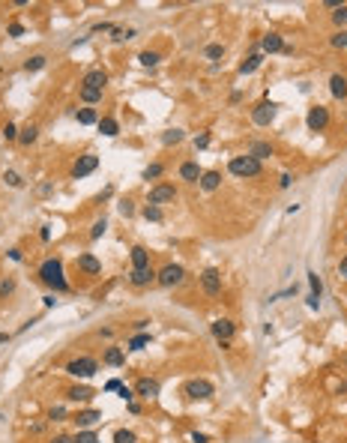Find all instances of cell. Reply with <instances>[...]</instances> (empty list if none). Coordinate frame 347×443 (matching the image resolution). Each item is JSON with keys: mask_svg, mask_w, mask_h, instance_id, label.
Segmentation results:
<instances>
[{"mask_svg": "<svg viewBox=\"0 0 347 443\" xmlns=\"http://www.w3.org/2000/svg\"><path fill=\"white\" fill-rule=\"evenodd\" d=\"M191 443H209V437L201 434V431H195V434H191Z\"/></svg>", "mask_w": 347, "mask_h": 443, "instance_id": "cell-53", "label": "cell"}, {"mask_svg": "<svg viewBox=\"0 0 347 443\" xmlns=\"http://www.w3.org/2000/svg\"><path fill=\"white\" fill-rule=\"evenodd\" d=\"M45 63H48V60H45V54H33V57L24 63V69H27V72H39V69H45Z\"/></svg>", "mask_w": 347, "mask_h": 443, "instance_id": "cell-28", "label": "cell"}, {"mask_svg": "<svg viewBox=\"0 0 347 443\" xmlns=\"http://www.w3.org/2000/svg\"><path fill=\"white\" fill-rule=\"evenodd\" d=\"M332 48H347V30H338L332 36Z\"/></svg>", "mask_w": 347, "mask_h": 443, "instance_id": "cell-45", "label": "cell"}, {"mask_svg": "<svg viewBox=\"0 0 347 443\" xmlns=\"http://www.w3.org/2000/svg\"><path fill=\"white\" fill-rule=\"evenodd\" d=\"M138 60L144 63V66H156L159 60H162V54H159V51H141Z\"/></svg>", "mask_w": 347, "mask_h": 443, "instance_id": "cell-34", "label": "cell"}, {"mask_svg": "<svg viewBox=\"0 0 347 443\" xmlns=\"http://www.w3.org/2000/svg\"><path fill=\"white\" fill-rule=\"evenodd\" d=\"M66 372H69L72 377L87 380V377H93V374L99 372V362H96L93 356H81V359H72L69 365H66Z\"/></svg>", "mask_w": 347, "mask_h": 443, "instance_id": "cell-3", "label": "cell"}, {"mask_svg": "<svg viewBox=\"0 0 347 443\" xmlns=\"http://www.w3.org/2000/svg\"><path fill=\"white\" fill-rule=\"evenodd\" d=\"M144 219H147V222H162V210L153 207V204H147V207H144Z\"/></svg>", "mask_w": 347, "mask_h": 443, "instance_id": "cell-38", "label": "cell"}, {"mask_svg": "<svg viewBox=\"0 0 347 443\" xmlns=\"http://www.w3.org/2000/svg\"><path fill=\"white\" fill-rule=\"evenodd\" d=\"M183 138H186V132H183V129H168V132L162 135V144H168V147H171V144H180Z\"/></svg>", "mask_w": 347, "mask_h": 443, "instance_id": "cell-29", "label": "cell"}, {"mask_svg": "<svg viewBox=\"0 0 347 443\" xmlns=\"http://www.w3.org/2000/svg\"><path fill=\"white\" fill-rule=\"evenodd\" d=\"M3 180H6V186H12V189H21V186H24V180H21V174H18V171H6V174H3Z\"/></svg>", "mask_w": 347, "mask_h": 443, "instance_id": "cell-36", "label": "cell"}, {"mask_svg": "<svg viewBox=\"0 0 347 443\" xmlns=\"http://www.w3.org/2000/svg\"><path fill=\"white\" fill-rule=\"evenodd\" d=\"M207 144H209V135H207V132H204V135H198V138H195V147H198V150H204V147H207Z\"/></svg>", "mask_w": 347, "mask_h": 443, "instance_id": "cell-51", "label": "cell"}, {"mask_svg": "<svg viewBox=\"0 0 347 443\" xmlns=\"http://www.w3.org/2000/svg\"><path fill=\"white\" fill-rule=\"evenodd\" d=\"M48 419H51V422L66 419V408H60V405H57V408H51V410H48Z\"/></svg>", "mask_w": 347, "mask_h": 443, "instance_id": "cell-44", "label": "cell"}, {"mask_svg": "<svg viewBox=\"0 0 347 443\" xmlns=\"http://www.w3.org/2000/svg\"><path fill=\"white\" fill-rule=\"evenodd\" d=\"M150 344V333H138V336L129 341V351H144Z\"/></svg>", "mask_w": 347, "mask_h": 443, "instance_id": "cell-30", "label": "cell"}, {"mask_svg": "<svg viewBox=\"0 0 347 443\" xmlns=\"http://www.w3.org/2000/svg\"><path fill=\"white\" fill-rule=\"evenodd\" d=\"M111 30H114V24L102 21V24H93V30H90V33H111Z\"/></svg>", "mask_w": 347, "mask_h": 443, "instance_id": "cell-49", "label": "cell"}, {"mask_svg": "<svg viewBox=\"0 0 347 443\" xmlns=\"http://www.w3.org/2000/svg\"><path fill=\"white\" fill-rule=\"evenodd\" d=\"M141 266H150V252L144 246L132 248V269H141Z\"/></svg>", "mask_w": 347, "mask_h": 443, "instance_id": "cell-21", "label": "cell"}, {"mask_svg": "<svg viewBox=\"0 0 347 443\" xmlns=\"http://www.w3.org/2000/svg\"><path fill=\"white\" fill-rule=\"evenodd\" d=\"M186 279V269L180 264H168V266H162L156 273V282L162 284V287H177V284Z\"/></svg>", "mask_w": 347, "mask_h": 443, "instance_id": "cell-4", "label": "cell"}, {"mask_svg": "<svg viewBox=\"0 0 347 443\" xmlns=\"http://www.w3.org/2000/svg\"><path fill=\"white\" fill-rule=\"evenodd\" d=\"M9 36H24V24H9Z\"/></svg>", "mask_w": 347, "mask_h": 443, "instance_id": "cell-52", "label": "cell"}, {"mask_svg": "<svg viewBox=\"0 0 347 443\" xmlns=\"http://www.w3.org/2000/svg\"><path fill=\"white\" fill-rule=\"evenodd\" d=\"M305 123H309V129H312V132H323V129H326V123H330V111H326L323 105L309 108V117H305Z\"/></svg>", "mask_w": 347, "mask_h": 443, "instance_id": "cell-8", "label": "cell"}, {"mask_svg": "<svg viewBox=\"0 0 347 443\" xmlns=\"http://www.w3.org/2000/svg\"><path fill=\"white\" fill-rule=\"evenodd\" d=\"M332 21H335L338 27H341V24H347V3H341V6L332 12Z\"/></svg>", "mask_w": 347, "mask_h": 443, "instance_id": "cell-41", "label": "cell"}, {"mask_svg": "<svg viewBox=\"0 0 347 443\" xmlns=\"http://www.w3.org/2000/svg\"><path fill=\"white\" fill-rule=\"evenodd\" d=\"M281 48H284V42H281L278 33H266L260 39V51L263 54H276V51H281Z\"/></svg>", "mask_w": 347, "mask_h": 443, "instance_id": "cell-16", "label": "cell"}, {"mask_svg": "<svg viewBox=\"0 0 347 443\" xmlns=\"http://www.w3.org/2000/svg\"><path fill=\"white\" fill-rule=\"evenodd\" d=\"M309 284H312V297H317V300H320L323 284H320V276H317V273H309Z\"/></svg>", "mask_w": 347, "mask_h": 443, "instance_id": "cell-39", "label": "cell"}, {"mask_svg": "<svg viewBox=\"0 0 347 443\" xmlns=\"http://www.w3.org/2000/svg\"><path fill=\"white\" fill-rule=\"evenodd\" d=\"M135 395H141V398H156L159 395V380L156 377H141L138 383H135Z\"/></svg>", "mask_w": 347, "mask_h": 443, "instance_id": "cell-13", "label": "cell"}, {"mask_svg": "<svg viewBox=\"0 0 347 443\" xmlns=\"http://www.w3.org/2000/svg\"><path fill=\"white\" fill-rule=\"evenodd\" d=\"M213 392H216L213 383L204 380V377H195V380L186 383V395H189V398H201V401H204V398H213Z\"/></svg>", "mask_w": 347, "mask_h": 443, "instance_id": "cell-7", "label": "cell"}, {"mask_svg": "<svg viewBox=\"0 0 347 443\" xmlns=\"http://www.w3.org/2000/svg\"><path fill=\"white\" fill-rule=\"evenodd\" d=\"M209 57V60H219L222 54H225V45H219V42H213V45H207V51H204Z\"/></svg>", "mask_w": 347, "mask_h": 443, "instance_id": "cell-40", "label": "cell"}, {"mask_svg": "<svg viewBox=\"0 0 347 443\" xmlns=\"http://www.w3.org/2000/svg\"><path fill=\"white\" fill-rule=\"evenodd\" d=\"M36 135H39V129H36V126H27V129L18 132V141L24 144V147H30V144L36 141Z\"/></svg>", "mask_w": 347, "mask_h": 443, "instance_id": "cell-27", "label": "cell"}, {"mask_svg": "<svg viewBox=\"0 0 347 443\" xmlns=\"http://www.w3.org/2000/svg\"><path fill=\"white\" fill-rule=\"evenodd\" d=\"M51 443H75V437H69V434H57Z\"/></svg>", "mask_w": 347, "mask_h": 443, "instance_id": "cell-56", "label": "cell"}, {"mask_svg": "<svg viewBox=\"0 0 347 443\" xmlns=\"http://www.w3.org/2000/svg\"><path fill=\"white\" fill-rule=\"evenodd\" d=\"M227 168H230L234 177H258L260 174V162L255 159V156H248V153H245V156H234Z\"/></svg>", "mask_w": 347, "mask_h": 443, "instance_id": "cell-2", "label": "cell"}, {"mask_svg": "<svg viewBox=\"0 0 347 443\" xmlns=\"http://www.w3.org/2000/svg\"><path fill=\"white\" fill-rule=\"evenodd\" d=\"M78 269L87 273V276H99V273H102V264H99L93 255H81V258H78Z\"/></svg>", "mask_w": 347, "mask_h": 443, "instance_id": "cell-17", "label": "cell"}, {"mask_svg": "<svg viewBox=\"0 0 347 443\" xmlns=\"http://www.w3.org/2000/svg\"><path fill=\"white\" fill-rule=\"evenodd\" d=\"M234 333H237V326H234V320H227V318H219V320H213V336L222 341V348H227V341L234 338Z\"/></svg>", "mask_w": 347, "mask_h": 443, "instance_id": "cell-9", "label": "cell"}, {"mask_svg": "<svg viewBox=\"0 0 347 443\" xmlns=\"http://www.w3.org/2000/svg\"><path fill=\"white\" fill-rule=\"evenodd\" d=\"M219 186H222V174L219 171H204L201 174V189L204 192H216Z\"/></svg>", "mask_w": 347, "mask_h": 443, "instance_id": "cell-18", "label": "cell"}, {"mask_svg": "<svg viewBox=\"0 0 347 443\" xmlns=\"http://www.w3.org/2000/svg\"><path fill=\"white\" fill-rule=\"evenodd\" d=\"M9 258H12V261H21L24 255H21V248H9Z\"/></svg>", "mask_w": 347, "mask_h": 443, "instance_id": "cell-58", "label": "cell"}, {"mask_svg": "<svg viewBox=\"0 0 347 443\" xmlns=\"http://www.w3.org/2000/svg\"><path fill=\"white\" fill-rule=\"evenodd\" d=\"M111 33H114V42H126V39L135 36V30H132V27H114Z\"/></svg>", "mask_w": 347, "mask_h": 443, "instance_id": "cell-35", "label": "cell"}, {"mask_svg": "<svg viewBox=\"0 0 347 443\" xmlns=\"http://www.w3.org/2000/svg\"><path fill=\"white\" fill-rule=\"evenodd\" d=\"M39 279L48 284V287H54V291H69V284H66V279H63V264H60V258H48V261H42V266H39Z\"/></svg>", "mask_w": 347, "mask_h": 443, "instance_id": "cell-1", "label": "cell"}, {"mask_svg": "<svg viewBox=\"0 0 347 443\" xmlns=\"http://www.w3.org/2000/svg\"><path fill=\"white\" fill-rule=\"evenodd\" d=\"M174 198H177V189H174L171 183H162V186H156V189H150V204H153V207H159V204H171Z\"/></svg>", "mask_w": 347, "mask_h": 443, "instance_id": "cell-11", "label": "cell"}, {"mask_svg": "<svg viewBox=\"0 0 347 443\" xmlns=\"http://www.w3.org/2000/svg\"><path fill=\"white\" fill-rule=\"evenodd\" d=\"M162 171H165V168H162L159 162H153V165H147V168H144V180H156V177H162Z\"/></svg>", "mask_w": 347, "mask_h": 443, "instance_id": "cell-37", "label": "cell"}, {"mask_svg": "<svg viewBox=\"0 0 347 443\" xmlns=\"http://www.w3.org/2000/svg\"><path fill=\"white\" fill-rule=\"evenodd\" d=\"M96 419H102V413H99V410H81V413L75 416V422H78V426H81V428L93 426Z\"/></svg>", "mask_w": 347, "mask_h": 443, "instance_id": "cell-23", "label": "cell"}, {"mask_svg": "<svg viewBox=\"0 0 347 443\" xmlns=\"http://www.w3.org/2000/svg\"><path fill=\"white\" fill-rule=\"evenodd\" d=\"M291 183H294V177H291V174H281V180H278V186H281V189H287Z\"/></svg>", "mask_w": 347, "mask_h": 443, "instance_id": "cell-54", "label": "cell"}, {"mask_svg": "<svg viewBox=\"0 0 347 443\" xmlns=\"http://www.w3.org/2000/svg\"><path fill=\"white\" fill-rule=\"evenodd\" d=\"M12 291H15V282H12V279L0 282V297H6V294H12Z\"/></svg>", "mask_w": 347, "mask_h": 443, "instance_id": "cell-50", "label": "cell"}, {"mask_svg": "<svg viewBox=\"0 0 347 443\" xmlns=\"http://www.w3.org/2000/svg\"><path fill=\"white\" fill-rule=\"evenodd\" d=\"M260 63H263V57H260V54H248L243 63H240V72H243V75H252V72L260 66Z\"/></svg>", "mask_w": 347, "mask_h": 443, "instance_id": "cell-24", "label": "cell"}, {"mask_svg": "<svg viewBox=\"0 0 347 443\" xmlns=\"http://www.w3.org/2000/svg\"><path fill=\"white\" fill-rule=\"evenodd\" d=\"M201 174H204V171H201L198 162H183V165H180V177L186 180V183H198Z\"/></svg>", "mask_w": 347, "mask_h": 443, "instance_id": "cell-15", "label": "cell"}, {"mask_svg": "<svg viewBox=\"0 0 347 443\" xmlns=\"http://www.w3.org/2000/svg\"><path fill=\"white\" fill-rule=\"evenodd\" d=\"M108 84V72L105 69H90L84 75V87H96V90H105Z\"/></svg>", "mask_w": 347, "mask_h": 443, "instance_id": "cell-14", "label": "cell"}, {"mask_svg": "<svg viewBox=\"0 0 347 443\" xmlns=\"http://www.w3.org/2000/svg\"><path fill=\"white\" fill-rule=\"evenodd\" d=\"M117 207H120V216H126V219H129L132 213H135V204H132V201H120Z\"/></svg>", "mask_w": 347, "mask_h": 443, "instance_id": "cell-47", "label": "cell"}, {"mask_svg": "<svg viewBox=\"0 0 347 443\" xmlns=\"http://www.w3.org/2000/svg\"><path fill=\"white\" fill-rule=\"evenodd\" d=\"M123 359H126V354H123L120 348H111V351L105 354V362H108V365H123Z\"/></svg>", "mask_w": 347, "mask_h": 443, "instance_id": "cell-31", "label": "cell"}, {"mask_svg": "<svg viewBox=\"0 0 347 443\" xmlns=\"http://www.w3.org/2000/svg\"><path fill=\"white\" fill-rule=\"evenodd\" d=\"M330 93L335 99H347V78L344 75H332L330 78Z\"/></svg>", "mask_w": 347, "mask_h": 443, "instance_id": "cell-19", "label": "cell"}, {"mask_svg": "<svg viewBox=\"0 0 347 443\" xmlns=\"http://www.w3.org/2000/svg\"><path fill=\"white\" fill-rule=\"evenodd\" d=\"M75 117H78V123H81V126H93V123H99V117H96V111H93V108H81V111H78Z\"/></svg>", "mask_w": 347, "mask_h": 443, "instance_id": "cell-26", "label": "cell"}, {"mask_svg": "<svg viewBox=\"0 0 347 443\" xmlns=\"http://www.w3.org/2000/svg\"><path fill=\"white\" fill-rule=\"evenodd\" d=\"M117 392H120V398L126 401V405H132V398H135V390H129V387H120Z\"/></svg>", "mask_w": 347, "mask_h": 443, "instance_id": "cell-48", "label": "cell"}, {"mask_svg": "<svg viewBox=\"0 0 347 443\" xmlns=\"http://www.w3.org/2000/svg\"><path fill=\"white\" fill-rule=\"evenodd\" d=\"M129 282L135 284V287H147V284L156 282V273H153V266H141V269H132V273H129Z\"/></svg>", "mask_w": 347, "mask_h": 443, "instance_id": "cell-12", "label": "cell"}, {"mask_svg": "<svg viewBox=\"0 0 347 443\" xmlns=\"http://www.w3.org/2000/svg\"><path fill=\"white\" fill-rule=\"evenodd\" d=\"M96 168H99V156L87 153V156H81V159L75 162V168H72V177H75V180H81V177H87V174H93Z\"/></svg>", "mask_w": 347, "mask_h": 443, "instance_id": "cell-10", "label": "cell"}, {"mask_svg": "<svg viewBox=\"0 0 347 443\" xmlns=\"http://www.w3.org/2000/svg\"><path fill=\"white\" fill-rule=\"evenodd\" d=\"M338 273H341V276H344V279H347V255H344V258H341V264H338Z\"/></svg>", "mask_w": 347, "mask_h": 443, "instance_id": "cell-59", "label": "cell"}, {"mask_svg": "<svg viewBox=\"0 0 347 443\" xmlns=\"http://www.w3.org/2000/svg\"><path fill=\"white\" fill-rule=\"evenodd\" d=\"M99 132H102V135H108V138H114V135L120 132V126H117V120H114V117H102V120H99Z\"/></svg>", "mask_w": 347, "mask_h": 443, "instance_id": "cell-25", "label": "cell"}, {"mask_svg": "<svg viewBox=\"0 0 347 443\" xmlns=\"http://www.w3.org/2000/svg\"><path fill=\"white\" fill-rule=\"evenodd\" d=\"M276 102H260V105L252 108V123L255 126H269L276 120Z\"/></svg>", "mask_w": 347, "mask_h": 443, "instance_id": "cell-5", "label": "cell"}, {"mask_svg": "<svg viewBox=\"0 0 347 443\" xmlns=\"http://www.w3.org/2000/svg\"><path fill=\"white\" fill-rule=\"evenodd\" d=\"M201 287H204V294H209V297H219L222 294V273L219 269H204L201 273Z\"/></svg>", "mask_w": 347, "mask_h": 443, "instance_id": "cell-6", "label": "cell"}, {"mask_svg": "<svg viewBox=\"0 0 347 443\" xmlns=\"http://www.w3.org/2000/svg\"><path fill=\"white\" fill-rule=\"evenodd\" d=\"M39 237H42V243H48V240H51V228H48V225H45V228L39 230Z\"/></svg>", "mask_w": 347, "mask_h": 443, "instance_id": "cell-57", "label": "cell"}, {"mask_svg": "<svg viewBox=\"0 0 347 443\" xmlns=\"http://www.w3.org/2000/svg\"><path fill=\"white\" fill-rule=\"evenodd\" d=\"M66 398H69V401H90V398H93V390H90V387H72V390L66 392Z\"/></svg>", "mask_w": 347, "mask_h": 443, "instance_id": "cell-22", "label": "cell"}, {"mask_svg": "<svg viewBox=\"0 0 347 443\" xmlns=\"http://www.w3.org/2000/svg\"><path fill=\"white\" fill-rule=\"evenodd\" d=\"M248 156H255V159H269L273 156V144L269 141H255L252 144V150H248Z\"/></svg>", "mask_w": 347, "mask_h": 443, "instance_id": "cell-20", "label": "cell"}, {"mask_svg": "<svg viewBox=\"0 0 347 443\" xmlns=\"http://www.w3.org/2000/svg\"><path fill=\"white\" fill-rule=\"evenodd\" d=\"M75 443H99V437H96L93 431H78V434H75Z\"/></svg>", "mask_w": 347, "mask_h": 443, "instance_id": "cell-43", "label": "cell"}, {"mask_svg": "<svg viewBox=\"0 0 347 443\" xmlns=\"http://www.w3.org/2000/svg\"><path fill=\"white\" fill-rule=\"evenodd\" d=\"M120 387H123L120 380H108V383H105V390H108V392H117Z\"/></svg>", "mask_w": 347, "mask_h": 443, "instance_id": "cell-55", "label": "cell"}, {"mask_svg": "<svg viewBox=\"0 0 347 443\" xmlns=\"http://www.w3.org/2000/svg\"><path fill=\"white\" fill-rule=\"evenodd\" d=\"M105 228H108V222H105V219H99V222L90 228V240H99V237L105 234Z\"/></svg>", "mask_w": 347, "mask_h": 443, "instance_id": "cell-42", "label": "cell"}, {"mask_svg": "<svg viewBox=\"0 0 347 443\" xmlns=\"http://www.w3.org/2000/svg\"><path fill=\"white\" fill-rule=\"evenodd\" d=\"M3 138H6V141H18V129H15V123H6V129H3Z\"/></svg>", "mask_w": 347, "mask_h": 443, "instance_id": "cell-46", "label": "cell"}, {"mask_svg": "<svg viewBox=\"0 0 347 443\" xmlns=\"http://www.w3.org/2000/svg\"><path fill=\"white\" fill-rule=\"evenodd\" d=\"M114 443H138V437H135V431L120 428V431H114Z\"/></svg>", "mask_w": 347, "mask_h": 443, "instance_id": "cell-32", "label": "cell"}, {"mask_svg": "<svg viewBox=\"0 0 347 443\" xmlns=\"http://www.w3.org/2000/svg\"><path fill=\"white\" fill-rule=\"evenodd\" d=\"M81 99H84V102H99V99H102V90H96V87H81Z\"/></svg>", "mask_w": 347, "mask_h": 443, "instance_id": "cell-33", "label": "cell"}]
</instances>
